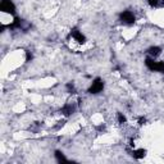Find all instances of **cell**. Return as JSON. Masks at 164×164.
<instances>
[{
    "instance_id": "cell-1",
    "label": "cell",
    "mask_w": 164,
    "mask_h": 164,
    "mask_svg": "<svg viewBox=\"0 0 164 164\" xmlns=\"http://www.w3.org/2000/svg\"><path fill=\"white\" fill-rule=\"evenodd\" d=\"M145 64L150 71H155V72H160L164 74V62H155L154 58L149 56L145 59Z\"/></svg>"
},
{
    "instance_id": "cell-2",
    "label": "cell",
    "mask_w": 164,
    "mask_h": 164,
    "mask_svg": "<svg viewBox=\"0 0 164 164\" xmlns=\"http://www.w3.org/2000/svg\"><path fill=\"white\" fill-rule=\"evenodd\" d=\"M104 89V82L101 78H95L94 82L91 83V86L89 89V92L90 94H99V92H101Z\"/></svg>"
},
{
    "instance_id": "cell-3",
    "label": "cell",
    "mask_w": 164,
    "mask_h": 164,
    "mask_svg": "<svg viewBox=\"0 0 164 164\" xmlns=\"http://www.w3.org/2000/svg\"><path fill=\"white\" fill-rule=\"evenodd\" d=\"M0 10L8 14H14L16 13V6L10 2V0H2L0 3Z\"/></svg>"
},
{
    "instance_id": "cell-4",
    "label": "cell",
    "mask_w": 164,
    "mask_h": 164,
    "mask_svg": "<svg viewBox=\"0 0 164 164\" xmlns=\"http://www.w3.org/2000/svg\"><path fill=\"white\" fill-rule=\"evenodd\" d=\"M119 18L126 25H133L135 23V16H133V13L130 12V10L122 12V13H120V16H119Z\"/></svg>"
},
{
    "instance_id": "cell-5",
    "label": "cell",
    "mask_w": 164,
    "mask_h": 164,
    "mask_svg": "<svg viewBox=\"0 0 164 164\" xmlns=\"http://www.w3.org/2000/svg\"><path fill=\"white\" fill-rule=\"evenodd\" d=\"M71 35H72V37H73V39H76V41H78L80 44H83V42L86 41V37H85L83 35L77 30V28H73V30L71 31Z\"/></svg>"
},
{
    "instance_id": "cell-6",
    "label": "cell",
    "mask_w": 164,
    "mask_h": 164,
    "mask_svg": "<svg viewBox=\"0 0 164 164\" xmlns=\"http://www.w3.org/2000/svg\"><path fill=\"white\" fill-rule=\"evenodd\" d=\"M62 114L63 116H66V117H68V116H71V114H72L73 112H74V106L72 105V104H66L62 108Z\"/></svg>"
},
{
    "instance_id": "cell-7",
    "label": "cell",
    "mask_w": 164,
    "mask_h": 164,
    "mask_svg": "<svg viewBox=\"0 0 164 164\" xmlns=\"http://www.w3.org/2000/svg\"><path fill=\"white\" fill-rule=\"evenodd\" d=\"M160 51H162V49L160 48H158V46H153V48H150L147 50V54L151 56V58H156V56H158L159 54H160Z\"/></svg>"
},
{
    "instance_id": "cell-8",
    "label": "cell",
    "mask_w": 164,
    "mask_h": 164,
    "mask_svg": "<svg viewBox=\"0 0 164 164\" xmlns=\"http://www.w3.org/2000/svg\"><path fill=\"white\" fill-rule=\"evenodd\" d=\"M146 151L144 150V149H139V150H133L132 151V156L135 159H142L145 156Z\"/></svg>"
},
{
    "instance_id": "cell-9",
    "label": "cell",
    "mask_w": 164,
    "mask_h": 164,
    "mask_svg": "<svg viewBox=\"0 0 164 164\" xmlns=\"http://www.w3.org/2000/svg\"><path fill=\"white\" fill-rule=\"evenodd\" d=\"M54 155H55V159H56V162H58V163H66V162H68L67 158L64 156V154L62 151H59V150H56Z\"/></svg>"
},
{
    "instance_id": "cell-10",
    "label": "cell",
    "mask_w": 164,
    "mask_h": 164,
    "mask_svg": "<svg viewBox=\"0 0 164 164\" xmlns=\"http://www.w3.org/2000/svg\"><path fill=\"white\" fill-rule=\"evenodd\" d=\"M149 4H150V6H153V8H158V6H163L164 5V2L163 0H147Z\"/></svg>"
},
{
    "instance_id": "cell-11",
    "label": "cell",
    "mask_w": 164,
    "mask_h": 164,
    "mask_svg": "<svg viewBox=\"0 0 164 164\" xmlns=\"http://www.w3.org/2000/svg\"><path fill=\"white\" fill-rule=\"evenodd\" d=\"M118 122L119 123H124L126 122V117L123 116L122 113H118Z\"/></svg>"
},
{
    "instance_id": "cell-12",
    "label": "cell",
    "mask_w": 164,
    "mask_h": 164,
    "mask_svg": "<svg viewBox=\"0 0 164 164\" xmlns=\"http://www.w3.org/2000/svg\"><path fill=\"white\" fill-rule=\"evenodd\" d=\"M67 89H68V91H71V92H74V86H73V83H68V85H67Z\"/></svg>"
},
{
    "instance_id": "cell-13",
    "label": "cell",
    "mask_w": 164,
    "mask_h": 164,
    "mask_svg": "<svg viewBox=\"0 0 164 164\" xmlns=\"http://www.w3.org/2000/svg\"><path fill=\"white\" fill-rule=\"evenodd\" d=\"M32 59V54L30 51H27V62H30Z\"/></svg>"
},
{
    "instance_id": "cell-14",
    "label": "cell",
    "mask_w": 164,
    "mask_h": 164,
    "mask_svg": "<svg viewBox=\"0 0 164 164\" xmlns=\"http://www.w3.org/2000/svg\"><path fill=\"white\" fill-rule=\"evenodd\" d=\"M139 122H140V124H144V123H145V118H140Z\"/></svg>"
}]
</instances>
